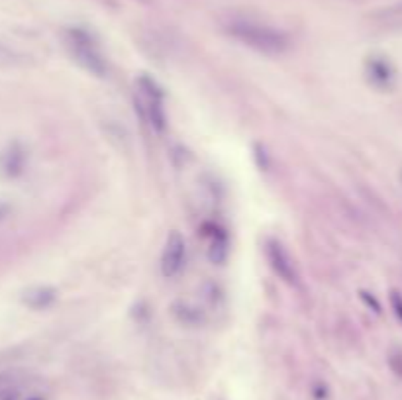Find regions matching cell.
<instances>
[{"label":"cell","mask_w":402,"mask_h":400,"mask_svg":"<svg viewBox=\"0 0 402 400\" xmlns=\"http://www.w3.org/2000/svg\"><path fill=\"white\" fill-rule=\"evenodd\" d=\"M65 47L77 65L94 77L108 75V59L104 57L100 46L94 37L81 28H71L65 32Z\"/></svg>","instance_id":"2"},{"label":"cell","mask_w":402,"mask_h":400,"mask_svg":"<svg viewBox=\"0 0 402 400\" xmlns=\"http://www.w3.org/2000/svg\"><path fill=\"white\" fill-rule=\"evenodd\" d=\"M56 298L57 292L51 287L38 285V287H30L22 292V304L32 310H46L56 302Z\"/></svg>","instance_id":"8"},{"label":"cell","mask_w":402,"mask_h":400,"mask_svg":"<svg viewBox=\"0 0 402 400\" xmlns=\"http://www.w3.org/2000/svg\"><path fill=\"white\" fill-rule=\"evenodd\" d=\"M24 165H26V151L16 141L0 151V173L4 177H18L24 171Z\"/></svg>","instance_id":"7"},{"label":"cell","mask_w":402,"mask_h":400,"mask_svg":"<svg viewBox=\"0 0 402 400\" xmlns=\"http://www.w3.org/2000/svg\"><path fill=\"white\" fill-rule=\"evenodd\" d=\"M140 104L143 114L148 116V120L153 126V130H165L167 116H165V106H163V94L157 89V84L148 77H143L140 81Z\"/></svg>","instance_id":"3"},{"label":"cell","mask_w":402,"mask_h":400,"mask_svg":"<svg viewBox=\"0 0 402 400\" xmlns=\"http://www.w3.org/2000/svg\"><path fill=\"white\" fill-rule=\"evenodd\" d=\"M361 297H363V300H367V302H369V304L373 307L375 312H381V307L377 304V300H375V298L369 297V292H361Z\"/></svg>","instance_id":"13"},{"label":"cell","mask_w":402,"mask_h":400,"mask_svg":"<svg viewBox=\"0 0 402 400\" xmlns=\"http://www.w3.org/2000/svg\"><path fill=\"white\" fill-rule=\"evenodd\" d=\"M173 314L177 318L181 324H187V326H200L205 322V314L198 307H193L190 302H185V300H179L173 304Z\"/></svg>","instance_id":"9"},{"label":"cell","mask_w":402,"mask_h":400,"mask_svg":"<svg viewBox=\"0 0 402 400\" xmlns=\"http://www.w3.org/2000/svg\"><path fill=\"white\" fill-rule=\"evenodd\" d=\"M224 32L242 46L249 47L261 56H283L290 47L289 37L285 32L275 28L267 22L249 18V16H230L224 20Z\"/></svg>","instance_id":"1"},{"label":"cell","mask_w":402,"mask_h":400,"mask_svg":"<svg viewBox=\"0 0 402 400\" xmlns=\"http://www.w3.org/2000/svg\"><path fill=\"white\" fill-rule=\"evenodd\" d=\"M8 212H10V205H8V200L6 198H2L0 196V222L8 216Z\"/></svg>","instance_id":"11"},{"label":"cell","mask_w":402,"mask_h":400,"mask_svg":"<svg viewBox=\"0 0 402 400\" xmlns=\"http://www.w3.org/2000/svg\"><path fill=\"white\" fill-rule=\"evenodd\" d=\"M365 73L369 83L379 91H391L396 83V71L384 56H371L365 61Z\"/></svg>","instance_id":"5"},{"label":"cell","mask_w":402,"mask_h":400,"mask_svg":"<svg viewBox=\"0 0 402 400\" xmlns=\"http://www.w3.org/2000/svg\"><path fill=\"white\" fill-rule=\"evenodd\" d=\"M391 304H393L394 316L398 318V320L402 322V295L401 292H396V290L391 292Z\"/></svg>","instance_id":"10"},{"label":"cell","mask_w":402,"mask_h":400,"mask_svg":"<svg viewBox=\"0 0 402 400\" xmlns=\"http://www.w3.org/2000/svg\"><path fill=\"white\" fill-rule=\"evenodd\" d=\"M391 365H393V369L398 375H402V354H396L391 357Z\"/></svg>","instance_id":"12"},{"label":"cell","mask_w":402,"mask_h":400,"mask_svg":"<svg viewBox=\"0 0 402 400\" xmlns=\"http://www.w3.org/2000/svg\"><path fill=\"white\" fill-rule=\"evenodd\" d=\"M265 253H267V259H269L271 269L275 271L283 280L292 283V280L297 279L294 263H292L289 252L285 250V245H283L279 240H269V242L265 243Z\"/></svg>","instance_id":"6"},{"label":"cell","mask_w":402,"mask_h":400,"mask_svg":"<svg viewBox=\"0 0 402 400\" xmlns=\"http://www.w3.org/2000/svg\"><path fill=\"white\" fill-rule=\"evenodd\" d=\"M187 263V242L179 232H171L161 252V275L165 279H175L185 269Z\"/></svg>","instance_id":"4"}]
</instances>
